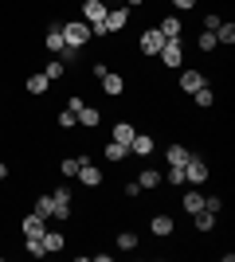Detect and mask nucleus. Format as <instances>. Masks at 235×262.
<instances>
[{"instance_id":"obj_28","label":"nucleus","mask_w":235,"mask_h":262,"mask_svg":"<svg viewBox=\"0 0 235 262\" xmlns=\"http://www.w3.org/2000/svg\"><path fill=\"white\" fill-rule=\"evenodd\" d=\"M35 215H47V219H51V196H35Z\"/></svg>"},{"instance_id":"obj_9","label":"nucleus","mask_w":235,"mask_h":262,"mask_svg":"<svg viewBox=\"0 0 235 262\" xmlns=\"http://www.w3.org/2000/svg\"><path fill=\"white\" fill-rule=\"evenodd\" d=\"M78 180H82V184H90V188L102 180V172L94 168V164H90V157H82V164H78Z\"/></svg>"},{"instance_id":"obj_15","label":"nucleus","mask_w":235,"mask_h":262,"mask_svg":"<svg viewBox=\"0 0 235 262\" xmlns=\"http://www.w3.org/2000/svg\"><path fill=\"white\" fill-rule=\"evenodd\" d=\"M122 28H125V8L106 12V32H122Z\"/></svg>"},{"instance_id":"obj_22","label":"nucleus","mask_w":235,"mask_h":262,"mask_svg":"<svg viewBox=\"0 0 235 262\" xmlns=\"http://www.w3.org/2000/svg\"><path fill=\"white\" fill-rule=\"evenodd\" d=\"M118 251H137V235L134 231H118Z\"/></svg>"},{"instance_id":"obj_33","label":"nucleus","mask_w":235,"mask_h":262,"mask_svg":"<svg viewBox=\"0 0 235 262\" xmlns=\"http://www.w3.org/2000/svg\"><path fill=\"white\" fill-rule=\"evenodd\" d=\"M28 254H35V258H44V239H28Z\"/></svg>"},{"instance_id":"obj_6","label":"nucleus","mask_w":235,"mask_h":262,"mask_svg":"<svg viewBox=\"0 0 235 262\" xmlns=\"http://www.w3.org/2000/svg\"><path fill=\"white\" fill-rule=\"evenodd\" d=\"M44 231H47V215H28L24 219V239H44Z\"/></svg>"},{"instance_id":"obj_32","label":"nucleus","mask_w":235,"mask_h":262,"mask_svg":"<svg viewBox=\"0 0 235 262\" xmlns=\"http://www.w3.org/2000/svg\"><path fill=\"white\" fill-rule=\"evenodd\" d=\"M59 125H63V129H71V125H78L75 110H63V114H59Z\"/></svg>"},{"instance_id":"obj_10","label":"nucleus","mask_w":235,"mask_h":262,"mask_svg":"<svg viewBox=\"0 0 235 262\" xmlns=\"http://www.w3.org/2000/svg\"><path fill=\"white\" fill-rule=\"evenodd\" d=\"M130 153L149 157V153H153V137H149V133H134V141H130Z\"/></svg>"},{"instance_id":"obj_18","label":"nucleus","mask_w":235,"mask_h":262,"mask_svg":"<svg viewBox=\"0 0 235 262\" xmlns=\"http://www.w3.org/2000/svg\"><path fill=\"white\" fill-rule=\"evenodd\" d=\"M63 243H67V239H63L59 231H44V251L47 254H51V251H63Z\"/></svg>"},{"instance_id":"obj_19","label":"nucleus","mask_w":235,"mask_h":262,"mask_svg":"<svg viewBox=\"0 0 235 262\" xmlns=\"http://www.w3.org/2000/svg\"><path fill=\"white\" fill-rule=\"evenodd\" d=\"M149 227H153V235H161V239H165V235H173V219H168V215H157Z\"/></svg>"},{"instance_id":"obj_37","label":"nucleus","mask_w":235,"mask_h":262,"mask_svg":"<svg viewBox=\"0 0 235 262\" xmlns=\"http://www.w3.org/2000/svg\"><path fill=\"white\" fill-rule=\"evenodd\" d=\"M125 4H134V8H137V4H145V0H125Z\"/></svg>"},{"instance_id":"obj_2","label":"nucleus","mask_w":235,"mask_h":262,"mask_svg":"<svg viewBox=\"0 0 235 262\" xmlns=\"http://www.w3.org/2000/svg\"><path fill=\"white\" fill-rule=\"evenodd\" d=\"M51 219H71V188L51 192Z\"/></svg>"},{"instance_id":"obj_26","label":"nucleus","mask_w":235,"mask_h":262,"mask_svg":"<svg viewBox=\"0 0 235 262\" xmlns=\"http://www.w3.org/2000/svg\"><path fill=\"white\" fill-rule=\"evenodd\" d=\"M192 98H196V106H204V110H208V106L216 102V94H212L208 86H200V90H192Z\"/></svg>"},{"instance_id":"obj_21","label":"nucleus","mask_w":235,"mask_h":262,"mask_svg":"<svg viewBox=\"0 0 235 262\" xmlns=\"http://www.w3.org/2000/svg\"><path fill=\"white\" fill-rule=\"evenodd\" d=\"M161 184V172H157V168H145V172L137 176V188H157Z\"/></svg>"},{"instance_id":"obj_34","label":"nucleus","mask_w":235,"mask_h":262,"mask_svg":"<svg viewBox=\"0 0 235 262\" xmlns=\"http://www.w3.org/2000/svg\"><path fill=\"white\" fill-rule=\"evenodd\" d=\"M220 24H224V20H220V16H216V12H208V16H204V28H208V32H216V28H220Z\"/></svg>"},{"instance_id":"obj_4","label":"nucleus","mask_w":235,"mask_h":262,"mask_svg":"<svg viewBox=\"0 0 235 262\" xmlns=\"http://www.w3.org/2000/svg\"><path fill=\"white\" fill-rule=\"evenodd\" d=\"M204 180H208V164L200 157H188L184 161V184H204Z\"/></svg>"},{"instance_id":"obj_36","label":"nucleus","mask_w":235,"mask_h":262,"mask_svg":"<svg viewBox=\"0 0 235 262\" xmlns=\"http://www.w3.org/2000/svg\"><path fill=\"white\" fill-rule=\"evenodd\" d=\"M4 176H8V164H4V161H0V180H4Z\"/></svg>"},{"instance_id":"obj_20","label":"nucleus","mask_w":235,"mask_h":262,"mask_svg":"<svg viewBox=\"0 0 235 262\" xmlns=\"http://www.w3.org/2000/svg\"><path fill=\"white\" fill-rule=\"evenodd\" d=\"M47 86H51V78H47L44 71H39V75H32V78H28V90H32V94H44Z\"/></svg>"},{"instance_id":"obj_7","label":"nucleus","mask_w":235,"mask_h":262,"mask_svg":"<svg viewBox=\"0 0 235 262\" xmlns=\"http://www.w3.org/2000/svg\"><path fill=\"white\" fill-rule=\"evenodd\" d=\"M161 43H165V35L157 32V28H153V32H141V55H157Z\"/></svg>"},{"instance_id":"obj_27","label":"nucleus","mask_w":235,"mask_h":262,"mask_svg":"<svg viewBox=\"0 0 235 262\" xmlns=\"http://www.w3.org/2000/svg\"><path fill=\"white\" fill-rule=\"evenodd\" d=\"M78 164H82V157H67L59 168H63V176H78Z\"/></svg>"},{"instance_id":"obj_25","label":"nucleus","mask_w":235,"mask_h":262,"mask_svg":"<svg viewBox=\"0 0 235 262\" xmlns=\"http://www.w3.org/2000/svg\"><path fill=\"white\" fill-rule=\"evenodd\" d=\"M75 118H78V125H98V110L82 106V110H78V114H75Z\"/></svg>"},{"instance_id":"obj_29","label":"nucleus","mask_w":235,"mask_h":262,"mask_svg":"<svg viewBox=\"0 0 235 262\" xmlns=\"http://www.w3.org/2000/svg\"><path fill=\"white\" fill-rule=\"evenodd\" d=\"M196 47H200V51H212V47H220V43H216V35H212V32H200Z\"/></svg>"},{"instance_id":"obj_24","label":"nucleus","mask_w":235,"mask_h":262,"mask_svg":"<svg viewBox=\"0 0 235 262\" xmlns=\"http://www.w3.org/2000/svg\"><path fill=\"white\" fill-rule=\"evenodd\" d=\"M200 208H204V196H200V192H184V211L192 215V211H200Z\"/></svg>"},{"instance_id":"obj_13","label":"nucleus","mask_w":235,"mask_h":262,"mask_svg":"<svg viewBox=\"0 0 235 262\" xmlns=\"http://www.w3.org/2000/svg\"><path fill=\"white\" fill-rule=\"evenodd\" d=\"M157 32L165 35V39H180V20H177V16H165V20H161V28H157Z\"/></svg>"},{"instance_id":"obj_5","label":"nucleus","mask_w":235,"mask_h":262,"mask_svg":"<svg viewBox=\"0 0 235 262\" xmlns=\"http://www.w3.org/2000/svg\"><path fill=\"white\" fill-rule=\"evenodd\" d=\"M157 55H161V63H165V67H180V59H184V47H180V39H165Z\"/></svg>"},{"instance_id":"obj_35","label":"nucleus","mask_w":235,"mask_h":262,"mask_svg":"<svg viewBox=\"0 0 235 262\" xmlns=\"http://www.w3.org/2000/svg\"><path fill=\"white\" fill-rule=\"evenodd\" d=\"M173 4H177V8H180V12H188V8H192V4H196V0H173Z\"/></svg>"},{"instance_id":"obj_30","label":"nucleus","mask_w":235,"mask_h":262,"mask_svg":"<svg viewBox=\"0 0 235 262\" xmlns=\"http://www.w3.org/2000/svg\"><path fill=\"white\" fill-rule=\"evenodd\" d=\"M168 184H184V164H168Z\"/></svg>"},{"instance_id":"obj_31","label":"nucleus","mask_w":235,"mask_h":262,"mask_svg":"<svg viewBox=\"0 0 235 262\" xmlns=\"http://www.w3.org/2000/svg\"><path fill=\"white\" fill-rule=\"evenodd\" d=\"M63 71H67V67H63V63L55 59V63H47V71H44V75L51 78V82H55V78H63Z\"/></svg>"},{"instance_id":"obj_23","label":"nucleus","mask_w":235,"mask_h":262,"mask_svg":"<svg viewBox=\"0 0 235 262\" xmlns=\"http://www.w3.org/2000/svg\"><path fill=\"white\" fill-rule=\"evenodd\" d=\"M125 157H130V149H125V145H118V141L106 145V161H125Z\"/></svg>"},{"instance_id":"obj_16","label":"nucleus","mask_w":235,"mask_h":262,"mask_svg":"<svg viewBox=\"0 0 235 262\" xmlns=\"http://www.w3.org/2000/svg\"><path fill=\"white\" fill-rule=\"evenodd\" d=\"M212 35H216V43H227V47H231V43H235V24H231V20H227V24H220V28H216Z\"/></svg>"},{"instance_id":"obj_12","label":"nucleus","mask_w":235,"mask_h":262,"mask_svg":"<svg viewBox=\"0 0 235 262\" xmlns=\"http://www.w3.org/2000/svg\"><path fill=\"white\" fill-rule=\"evenodd\" d=\"M102 90H106V94H122V90H125L122 75H114V71H106V75H102Z\"/></svg>"},{"instance_id":"obj_17","label":"nucleus","mask_w":235,"mask_h":262,"mask_svg":"<svg viewBox=\"0 0 235 262\" xmlns=\"http://www.w3.org/2000/svg\"><path fill=\"white\" fill-rule=\"evenodd\" d=\"M188 149H184V145H168V149H165V161L168 164H184V161H188Z\"/></svg>"},{"instance_id":"obj_3","label":"nucleus","mask_w":235,"mask_h":262,"mask_svg":"<svg viewBox=\"0 0 235 262\" xmlns=\"http://www.w3.org/2000/svg\"><path fill=\"white\" fill-rule=\"evenodd\" d=\"M106 0H82V20L90 24V28H98V24H106Z\"/></svg>"},{"instance_id":"obj_14","label":"nucleus","mask_w":235,"mask_h":262,"mask_svg":"<svg viewBox=\"0 0 235 262\" xmlns=\"http://www.w3.org/2000/svg\"><path fill=\"white\" fill-rule=\"evenodd\" d=\"M114 141L130 149V141H134V125H130V121H118V125H114Z\"/></svg>"},{"instance_id":"obj_8","label":"nucleus","mask_w":235,"mask_h":262,"mask_svg":"<svg viewBox=\"0 0 235 262\" xmlns=\"http://www.w3.org/2000/svg\"><path fill=\"white\" fill-rule=\"evenodd\" d=\"M200 86H208V78L200 75V71H180V90H200Z\"/></svg>"},{"instance_id":"obj_1","label":"nucleus","mask_w":235,"mask_h":262,"mask_svg":"<svg viewBox=\"0 0 235 262\" xmlns=\"http://www.w3.org/2000/svg\"><path fill=\"white\" fill-rule=\"evenodd\" d=\"M90 24L87 20H71V24H63V43H71V47H82L90 39Z\"/></svg>"},{"instance_id":"obj_11","label":"nucleus","mask_w":235,"mask_h":262,"mask_svg":"<svg viewBox=\"0 0 235 262\" xmlns=\"http://www.w3.org/2000/svg\"><path fill=\"white\" fill-rule=\"evenodd\" d=\"M192 223H196V231H212L216 227V211H208V208L192 211Z\"/></svg>"}]
</instances>
